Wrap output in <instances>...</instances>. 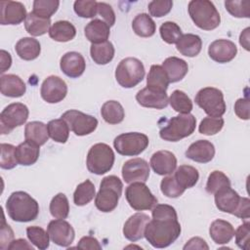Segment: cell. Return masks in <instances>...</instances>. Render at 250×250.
<instances>
[{
	"mask_svg": "<svg viewBox=\"0 0 250 250\" xmlns=\"http://www.w3.org/2000/svg\"><path fill=\"white\" fill-rule=\"evenodd\" d=\"M50 213L56 219H66L69 213V203L64 193H58L50 202Z\"/></svg>",
	"mask_w": 250,
	"mask_h": 250,
	"instance_id": "42",
	"label": "cell"
},
{
	"mask_svg": "<svg viewBox=\"0 0 250 250\" xmlns=\"http://www.w3.org/2000/svg\"><path fill=\"white\" fill-rule=\"evenodd\" d=\"M77 248L80 249H91V250H95V249H102V245L100 244V242L98 241L97 238L87 235V236H83L79 242L77 243Z\"/></svg>",
	"mask_w": 250,
	"mask_h": 250,
	"instance_id": "58",
	"label": "cell"
},
{
	"mask_svg": "<svg viewBox=\"0 0 250 250\" xmlns=\"http://www.w3.org/2000/svg\"><path fill=\"white\" fill-rule=\"evenodd\" d=\"M173 7V1L171 0H153L148 3L147 9L150 16L155 18H161L166 16Z\"/></svg>",
	"mask_w": 250,
	"mask_h": 250,
	"instance_id": "52",
	"label": "cell"
},
{
	"mask_svg": "<svg viewBox=\"0 0 250 250\" xmlns=\"http://www.w3.org/2000/svg\"><path fill=\"white\" fill-rule=\"evenodd\" d=\"M84 34L92 44L105 42L110 34L109 25L102 20L95 19L87 23L84 28Z\"/></svg>",
	"mask_w": 250,
	"mask_h": 250,
	"instance_id": "26",
	"label": "cell"
},
{
	"mask_svg": "<svg viewBox=\"0 0 250 250\" xmlns=\"http://www.w3.org/2000/svg\"><path fill=\"white\" fill-rule=\"evenodd\" d=\"M195 126L196 119L192 114H180L166 121L160 128L159 136L167 142H178L190 136L194 132Z\"/></svg>",
	"mask_w": 250,
	"mask_h": 250,
	"instance_id": "6",
	"label": "cell"
},
{
	"mask_svg": "<svg viewBox=\"0 0 250 250\" xmlns=\"http://www.w3.org/2000/svg\"><path fill=\"white\" fill-rule=\"evenodd\" d=\"M249 27H246L239 36V43L242 47H244L245 50H249Z\"/></svg>",
	"mask_w": 250,
	"mask_h": 250,
	"instance_id": "62",
	"label": "cell"
},
{
	"mask_svg": "<svg viewBox=\"0 0 250 250\" xmlns=\"http://www.w3.org/2000/svg\"><path fill=\"white\" fill-rule=\"evenodd\" d=\"M60 67L66 76L78 78L86 68L85 59L80 53L67 52L61 58Z\"/></svg>",
	"mask_w": 250,
	"mask_h": 250,
	"instance_id": "21",
	"label": "cell"
},
{
	"mask_svg": "<svg viewBox=\"0 0 250 250\" xmlns=\"http://www.w3.org/2000/svg\"><path fill=\"white\" fill-rule=\"evenodd\" d=\"M160 36L167 44H174L182 36L181 27L174 21H165L159 28Z\"/></svg>",
	"mask_w": 250,
	"mask_h": 250,
	"instance_id": "47",
	"label": "cell"
},
{
	"mask_svg": "<svg viewBox=\"0 0 250 250\" xmlns=\"http://www.w3.org/2000/svg\"><path fill=\"white\" fill-rule=\"evenodd\" d=\"M187 249H206V250H208L209 246L207 245V243L204 239H202L201 237L195 236V237L190 238L186 243V245L184 246V250H187Z\"/></svg>",
	"mask_w": 250,
	"mask_h": 250,
	"instance_id": "59",
	"label": "cell"
},
{
	"mask_svg": "<svg viewBox=\"0 0 250 250\" xmlns=\"http://www.w3.org/2000/svg\"><path fill=\"white\" fill-rule=\"evenodd\" d=\"M58 0H35L33 2V13L41 18L50 19L58 10Z\"/></svg>",
	"mask_w": 250,
	"mask_h": 250,
	"instance_id": "45",
	"label": "cell"
},
{
	"mask_svg": "<svg viewBox=\"0 0 250 250\" xmlns=\"http://www.w3.org/2000/svg\"><path fill=\"white\" fill-rule=\"evenodd\" d=\"M169 104L172 108L181 113L188 114L192 110V102L189 97L181 90H175L169 97Z\"/></svg>",
	"mask_w": 250,
	"mask_h": 250,
	"instance_id": "41",
	"label": "cell"
},
{
	"mask_svg": "<svg viewBox=\"0 0 250 250\" xmlns=\"http://www.w3.org/2000/svg\"><path fill=\"white\" fill-rule=\"evenodd\" d=\"M76 35L75 26L68 21H58L51 26L49 36L58 42H67Z\"/></svg>",
	"mask_w": 250,
	"mask_h": 250,
	"instance_id": "32",
	"label": "cell"
},
{
	"mask_svg": "<svg viewBox=\"0 0 250 250\" xmlns=\"http://www.w3.org/2000/svg\"><path fill=\"white\" fill-rule=\"evenodd\" d=\"M181 230L178 219H152L146 224L144 236L154 248H165L175 242L180 236Z\"/></svg>",
	"mask_w": 250,
	"mask_h": 250,
	"instance_id": "1",
	"label": "cell"
},
{
	"mask_svg": "<svg viewBox=\"0 0 250 250\" xmlns=\"http://www.w3.org/2000/svg\"><path fill=\"white\" fill-rule=\"evenodd\" d=\"M194 102L211 117H221L226 112L227 107L223 92L217 88H202L197 92Z\"/></svg>",
	"mask_w": 250,
	"mask_h": 250,
	"instance_id": "9",
	"label": "cell"
},
{
	"mask_svg": "<svg viewBox=\"0 0 250 250\" xmlns=\"http://www.w3.org/2000/svg\"><path fill=\"white\" fill-rule=\"evenodd\" d=\"M96 196V189L94 184L90 180H86L79 184L73 193V201L77 206H84L88 204Z\"/></svg>",
	"mask_w": 250,
	"mask_h": 250,
	"instance_id": "40",
	"label": "cell"
},
{
	"mask_svg": "<svg viewBox=\"0 0 250 250\" xmlns=\"http://www.w3.org/2000/svg\"><path fill=\"white\" fill-rule=\"evenodd\" d=\"M215 155L214 145L207 140H198L192 143L186 150V156L198 163H208Z\"/></svg>",
	"mask_w": 250,
	"mask_h": 250,
	"instance_id": "23",
	"label": "cell"
},
{
	"mask_svg": "<svg viewBox=\"0 0 250 250\" xmlns=\"http://www.w3.org/2000/svg\"><path fill=\"white\" fill-rule=\"evenodd\" d=\"M15 50L21 60L32 61L39 57L41 46L37 39L32 37H23L17 42Z\"/></svg>",
	"mask_w": 250,
	"mask_h": 250,
	"instance_id": "29",
	"label": "cell"
},
{
	"mask_svg": "<svg viewBox=\"0 0 250 250\" xmlns=\"http://www.w3.org/2000/svg\"><path fill=\"white\" fill-rule=\"evenodd\" d=\"M40 94L42 99L49 104L62 102L67 94V85L59 76L50 75L42 83Z\"/></svg>",
	"mask_w": 250,
	"mask_h": 250,
	"instance_id": "15",
	"label": "cell"
},
{
	"mask_svg": "<svg viewBox=\"0 0 250 250\" xmlns=\"http://www.w3.org/2000/svg\"><path fill=\"white\" fill-rule=\"evenodd\" d=\"M74 12L81 18H94L98 14V2L95 0H77L73 4Z\"/></svg>",
	"mask_w": 250,
	"mask_h": 250,
	"instance_id": "50",
	"label": "cell"
},
{
	"mask_svg": "<svg viewBox=\"0 0 250 250\" xmlns=\"http://www.w3.org/2000/svg\"><path fill=\"white\" fill-rule=\"evenodd\" d=\"M114 47L109 41L92 44L90 48L91 58L97 64H106L110 62L114 57Z\"/></svg>",
	"mask_w": 250,
	"mask_h": 250,
	"instance_id": "36",
	"label": "cell"
},
{
	"mask_svg": "<svg viewBox=\"0 0 250 250\" xmlns=\"http://www.w3.org/2000/svg\"><path fill=\"white\" fill-rule=\"evenodd\" d=\"M122 188L123 184L118 177L114 175L104 177L101 182L100 189L95 198L96 207L104 213L113 211L117 207Z\"/></svg>",
	"mask_w": 250,
	"mask_h": 250,
	"instance_id": "4",
	"label": "cell"
},
{
	"mask_svg": "<svg viewBox=\"0 0 250 250\" xmlns=\"http://www.w3.org/2000/svg\"><path fill=\"white\" fill-rule=\"evenodd\" d=\"M1 158L0 167L2 169H13L17 166L18 160L16 157L17 146L11 144H1Z\"/></svg>",
	"mask_w": 250,
	"mask_h": 250,
	"instance_id": "49",
	"label": "cell"
},
{
	"mask_svg": "<svg viewBox=\"0 0 250 250\" xmlns=\"http://www.w3.org/2000/svg\"><path fill=\"white\" fill-rule=\"evenodd\" d=\"M25 141L36 144L37 146H43L49 139V133L47 125L40 121H31L25 125L24 128Z\"/></svg>",
	"mask_w": 250,
	"mask_h": 250,
	"instance_id": "31",
	"label": "cell"
},
{
	"mask_svg": "<svg viewBox=\"0 0 250 250\" xmlns=\"http://www.w3.org/2000/svg\"><path fill=\"white\" fill-rule=\"evenodd\" d=\"M14 238V232L9 225L5 223V220H3V227L1 229V249H8L9 245L13 241Z\"/></svg>",
	"mask_w": 250,
	"mask_h": 250,
	"instance_id": "57",
	"label": "cell"
},
{
	"mask_svg": "<svg viewBox=\"0 0 250 250\" xmlns=\"http://www.w3.org/2000/svg\"><path fill=\"white\" fill-rule=\"evenodd\" d=\"M148 143L146 135L139 132H129L118 135L113 141V146L120 155L136 156L147 147Z\"/></svg>",
	"mask_w": 250,
	"mask_h": 250,
	"instance_id": "10",
	"label": "cell"
},
{
	"mask_svg": "<svg viewBox=\"0 0 250 250\" xmlns=\"http://www.w3.org/2000/svg\"><path fill=\"white\" fill-rule=\"evenodd\" d=\"M161 66L165 70L170 83L181 81L188 71V65L187 62L177 57L167 58L162 62Z\"/></svg>",
	"mask_w": 250,
	"mask_h": 250,
	"instance_id": "27",
	"label": "cell"
},
{
	"mask_svg": "<svg viewBox=\"0 0 250 250\" xmlns=\"http://www.w3.org/2000/svg\"><path fill=\"white\" fill-rule=\"evenodd\" d=\"M237 53L235 44L228 39L213 41L208 47L209 57L219 63H226L232 61Z\"/></svg>",
	"mask_w": 250,
	"mask_h": 250,
	"instance_id": "18",
	"label": "cell"
},
{
	"mask_svg": "<svg viewBox=\"0 0 250 250\" xmlns=\"http://www.w3.org/2000/svg\"><path fill=\"white\" fill-rule=\"evenodd\" d=\"M230 187V181L222 171H213L210 173L207 183L206 191L211 194H215L222 188Z\"/></svg>",
	"mask_w": 250,
	"mask_h": 250,
	"instance_id": "44",
	"label": "cell"
},
{
	"mask_svg": "<svg viewBox=\"0 0 250 250\" xmlns=\"http://www.w3.org/2000/svg\"><path fill=\"white\" fill-rule=\"evenodd\" d=\"M225 121L222 117H205L201 120L198 131L200 134L206 136H212L219 133L224 127Z\"/></svg>",
	"mask_w": 250,
	"mask_h": 250,
	"instance_id": "48",
	"label": "cell"
},
{
	"mask_svg": "<svg viewBox=\"0 0 250 250\" xmlns=\"http://www.w3.org/2000/svg\"><path fill=\"white\" fill-rule=\"evenodd\" d=\"M1 94L10 98H20L24 95L26 86L23 80L16 74L1 75L0 79Z\"/></svg>",
	"mask_w": 250,
	"mask_h": 250,
	"instance_id": "24",
	"label": "cell"
},
{
	"mask_svg": "<svg viewBox=\"0 0 250 250\" xmlns=\"http://www.w3.org/2000/svg\"><path fill=\"white\" fill-rule=\"evenodd\" d=\"M150 221L148 215L145 213H136L132 215L124 224L123 234L128 240L135 242L144 237L146 224Z\"/></svg>",
	"mask_w": 250,
	"mask_h": 250,
	"instance_id": "20",
	"label": "cell"
},
{
	"mask_svg": "<svg viewBox=\"0 0 250 250\" xmlns=\"http://www.w3.org/2000/svg\"><path fill=\"white\" fill-rule=\"evenodd\" d=\"M6 210L9 217L20 223L33 221L39 214L38 202L27 192L15 191L6 201Z\"/></svg>",
	"mask_w": 250,
	"mask_h": 250,
	"instance_id": "2",
	"label": "cell"
},
{
	"mask_svg": "<svg viewBox=\"0 0 250 250\" xmlns=\"http://www.w3.org/2000/svg\"><path fill=\"white\" fill-rule=\"evenodd\" d=\"M125 197L130 207L136 211L149 210L157 204V198L152 194L145 183L135 182L125 190Z\"/></svg>",
	"mask_w": 250,
	"mask_h": 250,
	"instance_id": "11",
	"label": "cell"
},
{
	"mask_svg": "<svg viewBox=\"0 0 250 250\" xmlns=\"http://www.w3.org/2000/svg\"><path fill=\"white\" fill-rule=\"evenodd\" d=\"M114 152L112 148L104 143H98L88 151L86 165L89 172L96 175H104L109 172L114 164Z\"/></svg>",
	"mask_w": 250,
	"mask_h": 250,
	"instance_id": "7",
	"label": "cell"
},
{
	"mask_svg": "<svg viewBox=\"0 0 250 250\" xmlns=\"http://www.w3.org/2000/svg\"><path fill=\"white\" fill-rule=\"evenodd\" d=\"M136 100L144 107L156 109H162L169 104V98L166 92L153 90L148 87L140 90L136 95Z\"/></svg>",
	"mask_w": 250,
	"mask_h": 250,
	"instance_id": "19",
	"label": "cell"
},
{
	"mask_svg": "<svg viewBox=\"0 0 250 250\" xmlns=\"http://www.w3.org/2000/svg\"><path fill=\"white\" fill-rule=\"evenodd\" d=\"M47 128H48L49 137L53 141L57 143L64 144L68 140L69 127L62 118L53 119L49 121V123L47 124Z\"/></svg>",
	"mask_w": 250,
	"mask_h": 250,
	"instance_id": "39",
	"label": "cell"
},
{
	"mask_svg": "<svg viewBox=\"0 0 250 250\" xmlns=\"http://www.w3.org/2000/svg\"><path fill=\"white\" fill-rule=\"evenodd\" d=\"M227 11L235 18H250V2L248 0L225 1Z\"/></svg>",
	"mask_w": 250,
	"mask_h": 250,
	"instance_id": "46",
	"label": "cell"
},
{
	"mask_svg": "<svg viewBox=\"0 0 250 250\" xmlns=\"http://www.w3.org/2000/svg\"><path fill=\"white\" fill-rule=\"evenodd\" d=\"M61 118H62L67 123L69 129L76 136L89 135L93 133L98 126V120L96 117L76 109L65 111L61 116Z\"/></svg>",
	"mask_w": 250,
	"mask_h": 250,
	"instance_id": "13",
	"label": "cell"
},
{
	"mask_svg": "<svg viewBox=\"0 0 250 250\" xmlns=\"http://www.w3.org/2000/svg\"><path fill=\"white\" fill-rule=\"evenodd\" d=\"M47 232L50 239L62 247H68L75 237V231L72 226L63 219L51 221L47 227Z\"/></svg>",
	"mask_w": 250,
	"mask_h": 250,
	"instance_id": "14",
	"label": "cell"
},
{
	"mask_svg": "<svg viewBox=\"0 0 250 250\" xmlns=\"http://www.w3.org/2000/svg\"><path fill=\"white\" fill-rule=\"evenodd\" d=\"M176 48L183 56L192 58L200 53L202 48V40L196 34H182L176 43Z\"/></svg>",
	"mask_w": 250,
	"mask_h": 250,
	"instance_id": "28",
	"label": "cell"
},
{
	"mask_svg": "<svg viewBox=\"0 0 250 250\" xmlns=\"http://www.w3.org/2000/svg\"><path fill=\"white\" fill-rule=\"evenodd\" d=\"M149 165L143 158H132L122 166V178L127 184L135 182L146 183L149 177Z\"/></svg>",
	"mask_w": 250,
	"mask_h": 250,
	"instance_id": "16",
	"label": "cell"
},
{
	"mask_svg": "<svg viewBox=\"0 0 250 250\" xmlns=\"http://www.w3.org/2000/svg\"><path fill=\"white\" fill-rule=\"evenodd\" d=\"M169 83L168 76L163 67L158 64H152L146 77V87L153 90L166 92Z\"/></svg>",
	"mask_w": 250,
	"mask_h": 250,
	"instance_id": "33",
	"label": "cell"
},
{
	"mask_svg": "<svg viewBox=\"0 0 250 250\" xmlns=\"http://www.w3.org/2000/svg\"><path fill=\"white\" fill-rule=\"evenodd\" d=\"M249 100L247 98H240L234 104V112L236 116L243 120L249 119Z\"/></svg>",
	"mask_w": 250,
	"mask_h": 250,
	"instance_id": "56",
	"label": "cell"
},
{
	"mask_svg": "<svg viewBox=\"0 0 250 250\" xmlns=\"http://www.w3.org/2000/svg\"><path fill=\"white\" fill-rule=\"evenodd\" d=\"M151 215H152V219H159V218L178 219V215L175 208L168 204H156L152 208Z\"/></svg>",
	"mask_w": 250,
	"mask_h": 250,
	"instance_id": "54",
	"label": "cell"
},
{
	"mask_svg": "<svg viewBox=\"0 0 250 250\" xmlns=\"http://www.w3.org/2000/svg\"><path fill=\"white\" fill-rule=\"evenodd\" d=\"M39 146L34 143L24 141L16 148V157L18 163L22 166H29L34 164L39 157Z\"/></svg>",
	"mask_w": 250,
	"mask_h": 250,
	"instance_id": "30",
	"label": "cell"
},
{
	"mask_svg": "<svg viewBox=\"0 0 250 250\" xmlns=\"http://www.w3.org/2000/svg\"><path fill=\"white\" fill-rule=\"evenodd\" d=\"M98 14L104 19L109 27L115 23V14L110 5L104 2H98Z\"/></svg>",
	"mask_w": 250,
	"mask_h": 250,
	"instance_id": "55",
	"label": "cell"
},
{
	"mask_svg": "<svg viewBox=\"0 0 250 250\" xmlns=\"http://www.w3.org/2000/svg\"><path fill=\"white\" fill-rule=\"evenodd\" d=\"M26 9L22 3L17 1H1L0 2V23L20 24L26 19Z\"/></svg>",
	"mask_w": 250,
	"mask_h": 250,
	"instance_id": "17",
	"label": "cell"
},
{
	"mask_svg": "<svg viewBox=\"0 0 250 250\" xmlns=\"http://www.w3.org/2000/svg\"><path fill=\"white\" fill-rule=\"evenodd\" d=\"M101 114L104 120L108 124H119L125 117V111L121 104L117 101H107L101 108Z\"/></svg>",
	"mask_w": 250,
	"mask_h": 250,
	"instance_id": "37",
	"label": "cell"
},
{
	"mask_svg": "<svg viewBox=\"0 0 250 250\" xmlns=\"http://www.w3.org/2000/svg\"><path fill=\"white\" fill-rule=\"evenodd\" d=\"M209 234L216 244H227L234 236V229L228 221L217 219L210 225Z\"/></svg>",
	"mask_w": 250,
	"mask_h": 250,
	"instance_id": "25",
	"label": "cell"
},
{
	"mask_svg": "<svg viewBox=\"0 0 250 250\" xmlns=\"http://www.w3.org/2000/svg\"><path fill=\"white\" fill-rule=\"evenodd\" d=\"M26 235L29 241L36 246L40 250H45L49 247V234L47 231H45L44 229L37 227V226H31L26 228Z\"/></svg>",
	"mask_w": 250,
	"mask_h": 250,
	"instance_id": "43",
	"label": "cell"
},
{
	"mask_svg": "<svg viewBox=\"0 0 250 250\" xmlns=\"http://www.w3.org/2000/svg\"><path fill=\"white\" fill-rule=\"evenodd\" d=\"M174 178L178 185L186 190L197 184L199 180V173L197 169L190 165H181L177 168Z\"/></svg>",
	"mask_w": 250,
	"mask_h": 250,
	"instance_id": "34",
	"label": "cell"
},
{
	"mask_svg": "<svg viewBox=\"0 0 250 250\" xmlns=\"http://www.w3.org/2000/svg\"><path fill=\"white\" fill-rule=\"evenodd\" d=\"M216 207L225 213L247 220L250 217V200L241 197L230 187L220 189L215 193Z\"/></svg>",
	"mask_w": 250,
	"mask_h": 250,
	"instance_id": "3",
	"label": "cell"
},
{
	"mask_svg": "<svg viewBox=\"0 0 250 250\" xmlns=\"http://www.w3.org/2000/svg\"><path fill=\"white\" fill-rule=\"evenodd\" d=\"M133 31L140 37H150L155 33L156 25L153 20L146 13L137 15L132 21Z\"/></svg>",
	"mask_w": 250,
	"mask_h": 250,
	"instance_id": "38",
	"label": "cell"
},
{
	"mask_svg": "<svg viewBox=\"0 0 250 250\" xmlns=\"http://www.w3.org/2000/svg\"><path fill=\"white\" fill-rule=\"evenodd\" d=\"M160 189L165 196L170 198L179 197L185 192V189L178 185L174 176L164 177L160 183Z\"/></svg>",
	"mask_w": 250,
	"mask_h": 250,
	"instance_id": "51",
	"label": "cell"
},
{
	"mask_svg": "<svg viewBox=\"0 0 250 250\" xmlns=\"http://www.w3.org/2000/svg\"><path fill=\"white\" fill-rule=\"evenodd\" d=\"M145 76V66L136 58H125L118 63L115 69V79L123 88L137 86Z\"/></svg>",
	"mask_w": 250,
	"mask_h": 250,
	"instance_id": "8",
	"label": "cell"
},
{
	"mask_svg": "<svg viewBox=\"0 0 250 250\" xmlns=\"http://www.w3.org/2000/svg\"><path fill=\"white\" fill-rule=\"evenodd\" d=\"M234 236H235V243L239 248L243 250L249 249L250 224L248 221L243 223L237 228V229L234 231Z\"/></svg>",
	"mask_w": 250,
	"mask_h": 250,
	"instance_id": "53",
	"label": "cell"
},
{
	"mask_svg": "<svg viewBox=\"0 0 250 250\" xmlns=\"http://www.w3.org/2000/svg\"><path fill=\"white\" fill-rule=\"evenodd\" d=\"M29 110L21 103L8 104L0 114V131L2 135L9 134L16 127L23 125L28 118Z\"/></svg>",
	"mask_w": 250,
	"mask_h": 250,
	"instance_id": "12",
	"label": "cell"
},
{
	"mask_svg": "<svg viewBox=\"0 0 250 250\" xmlns=\"http://www.w3.org/2000/svg\"><path fill=\"white\" fill-rule=\"evenodd\" d=\"M9 250H15V249H29V250H33V246L31 244H29L25 239L22 238H19L16 240H13L11 242V244L9 245Z\"/></svg>",
	"mask_w": 250,
	"mask_h": 250,
	"instance_id": "60",
	"label": "cell"
},
{
	"mask_svg": "<svg viewBox=\"0 0 250 250\" xmlns=\"http://www.w3.org/2000/svg\"><path fill=\"white\" fill-rule=\"evenodd\" d=\"M188 10L194 24L203 30H213L220 25V14L211 1L192 0Z\"/></svg>",
	"mask_w": 250,
	"mask_h": 250,
	"instance_id": "5",
	"label": "cell"
},
{
	"mask_svg": "<svg viewBox=\"0 0 250 250\" xmlns=\"http://www.w3.org/2000/svg\"><path fill=\"white\" fill-rule=\"evenodd\" d=\"M51 25V20L50 19H44L37 15H35L33 12H30L27 14L26 19L24 21V27L25 30L32 36H41L50 30Z\"/></svg>",
	"mask_w": 250,
	"mask_h": 250,
	"instance_id": "35",
	"label": "cell"
},
{
	"mask_svg": "<svg viewBox=\"0 0 250 250\" xmlns=\"http://www.w3.org/2000/svg\"><path fill=\"white\" fill-rule=\"evenodd\" d=\"M149 164L156 174L161 176L170 175L177 167V158L169 150H158L151 155Z\"/></svg>",
	"mask_w": 250,
	"mask_h": 250,
	"instance_id": "22",
	"label": "cell"
},
{
	"mask_svg": "<svg viewBox=\"0 0 250 250\" xmlns=\"http://www.w3.org/2000/svg\"><path fill=\"white\" fill-rule=\"evenodd\" d=\"M0 57H1L0 72L3 73L10 68V66L12 64V58H11V55L8 52H6L5 50H1Z\"/></svg>",
	"mask_w": 250,
	"mask_h": 250,
	"instance_id": "61",
	"label": "cell"
}]
</instances>
